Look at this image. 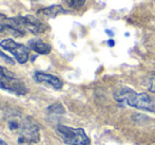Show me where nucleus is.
Wrapping results in <instances>:
<instances>
[{
    "instance_id": "4",
    "label": "nucleus",
    "mask_w": 155,
    "mask_h": 145,
    "mask_svg": "<svg viewBox=\"0 0 155 145\" xmlns=\"http://www.w3.org/2000/svg\"><path fill=\"white\" fill-rule=\"evenodd\" d=\"M56 133L68 145H91L90 139L82 128L59 125L56 127Z\"/></svg>"
},
{
    "instance_id": "8",
    "label": "nucleus",
    "mask_w": 155,
    "mask_h": 145,
    "mask_svg": "<svg viewBox=\"0 0 155 145\" xmlns=\"http://www.w3.org/2000/svg\"><path fill=\"white\" fill-rule=\"evenodd\" d=\"M34 80L39 84L48 85V86H51L56 90H60L63 86L62 81L59 78L53 75V74L45 73V72L36 71L34 73Z\"/></svg>"
},
{
    "instance_id": "7",
    "label": "nucleus",
    "mask_w": 155,
    "mask_h": 145,
    "mask_svg": "<svg viewBox=\"0 0 155 145\" xmlns=\"http://www.w3.org/2000/svg\"><path fill=\"white\" fill-rule=\"evenodd\" d=\"M0 33H8L15 37H22L25 32L21 29L18 17H8L0 13Z\"/></svg>"
},
{
    "instance_id": "11",
    "label": "nucleus",
    "mask_w": 155,
    "mask_h": 145,
    "mask_svg": "<svg viewBox=\"0 0 155 145\" xmlns=\"http://www.w3.org/2000/svg\"><path fill=\"white\" fill-rule=\"evenodd\" d=\"M65 4L69 6L70 9L73 10H79L86 3V0H63Z\"/></svg>"
},
{
    "instance_id": "17",
    "label": "nucleus",
    "mask_w": 155,
    "mask_h": 145,
    "mask_svg": "<svg viewBox=\"0 0 155 145\" xmlns=\"http://www.w3.org/2000/svg\"><path fill=\"white\" fill-rule=\"evenodd\" d=\"M0 145H8V144H6L5 142H4L3 140L1 139V138H0Z\"/></svg>"
},
{
    "instance_id": "13",
    "label": "nucleus",
    "mask_w": 155,
    "mask_h": 145,
    "mask_svg": "<svg viewBox=\"0 0 155 145\" xmlns=\"http://www.w3.org/2000/svg\"><path fill=\"white\" fill-rule=\"evenodd\" d=\"M146 87L150 92L155 93V73L151 74L149 78H147L146 80Z\"/></svg>"
},
{
    "instance_id": "9",
    "label": "nucleus",
    "mask_w": 155,
    "mask_h": 145,
    "mask_svg": "<svg viewBox=\"0 0 155 145\" xmlns=\"http://www.w3.org/2000/svg\"><path fill=\"white\" fill-rule=\"evenodd\" d=\"M28 46L33 51H35L38 54H42V55H47L51 52L52 47L49 43H45L42 39L40 38H32L28 41Z\"/></svg>"
},
{
    "instance_id": "16",
    "label": "nucleus",
    "mask_w": 155,
    "mask_h": 145,
    "mask_svg": "<svg viewBox=\"0 0 155 145\" xmlns=\"http://www.w3.org/2000/svg\"><path fill=\"white\" fill-rule=\"evenodd\" d=\"M106 33H107V34L110 35V36H113V32H111L110 30H106Z\"/></svg>"
},
{
    "instance_id": "14",
    "label": "nucleus",
    "mask_w": 155,
    "mask_h": 145,
    "mask_svg": "<svg viewBox=\"0 0 155 145\" xmlns=\"http://www.w3.org/2000/svg\"><path fill=\"white\" fill-rule=\"evenodd\" d=\"M0 57H1L2 59H3V60L5 61V63L10 64V65H14V64H15V61L13 60V59L11 58L10 56H8V55H6V54H4L3 52L1 51V50H0Z\"/></svg>"
},
{
    "instance_id": "12",
    "label": "nucleus",
    "mask_w": 155,
    "mask_h": 145,
    "mask_svg": "<svg viewBox=\"0 0 155 145\" xmlns=\"http://www.w3.org/2000/svg\"><path fill=\"white\" fill-rule=\"evenodd\" d=\"M48 111L49 113H54V115H63L65 112L64 108L61 104L59 103H56V104H53L48 108Z\"/></svg>"
},
{
    "instance_id": "1",
    "label": "nucleus",
    "mask_w": 155,
    "mask_h": 145,
    "mask_svg": "<svg viewBox=\"0 0 155 145\" xmlns=\"http://www.w3.org/2000/svg\"><path fill=\"white\" fill-rule=\"evenodd\" d=\"M8 127L18 135V142L21 144L37 143L40 140L39 128L31 118L14 116L8 119Z\"/></svg>"
},
{
    "instance_id": "5",
    "label": "nucleus",
    "mask_w": 155,
    "mask_h": 145,
    "mask_svg": "<svg viewBox=\"0 0 155 145\" xmlns=\"http://www.w3.org/2000/svg\"><path fill=\"white\" fill-rule=\"evenodd\" d=\"M0 47L5 51L12 53V55L16 58L19 64H25L29 60L30 56V48L25 47L22 43H16L11 38H6L0 41Z\"/></svg>"
},
{
    "instance_id": "3",
    "label": "nucleus",
    "mask_w": 155,
    "mask_h": 145,
    "mask_svg": "<svg viewBox=\"0 0 155 145\" xmlns=\"http://www.w3.org/2000/svg\"><path fill=\"white\" fill-rule=\"evenodd\" d=\"M0 89L16 95H25L28 87L14 72L0 66Z\"/></svg>"
},
{
    "instance_id": "6",
    "label": "nucleus",
    "mask_w": 155,
    "mask_h": 145,
    "mask_svg": "<svg viewBox=\"0 0 155 145\" xmlns=\"http://www.w3.org/2000/svg\"><path fill=\"white\" fill-rule=\"evenodd\" d=\"M18 20L20 27L25 32H31L34 35H39L48 31V26H45L41 20L32 15H18Z\"/></svg>"
},
{
    "instance_id": "10",
    "label": "nucleus",
    "mask_w": 155,
    "mask_h": 145,
    "mask_svg": "<svg viewBox=\"0 0 155 145\" xmlns=\"http://www.w3.org/2000/svg\"><path fill=\"white\" fill-rule=\"evenodd\" d=\"M37 13L42 15V16L54 18V17L58 16V15H60V14H67V13H69V11L65 10L62 5H59V4H53V5L47 6V8L40 9Z\"/></svg>"
},
{
    "instance_id": "15",
    "label": "nucleus",
    "mask_w": 155,
    "mask_h": 145,
    "mask_svg": "<svg viewBox=\"0 0 155 145\" xmlns=\"http://www.w3.org/2000/svg\"><path fill=\"white\" fill-rule=\"evenodd\" d=\"M108 43H109V46H111V47H113L114 46V40H112V39H110V40L108 41Z\"/></svg>"
},
{
    "instance_id": "2",
    "label": "nucleus",
    "mask_w": 155,
    "mask_h": 145,
    "mask_svg": "<svg viewBox=\"0 0 155 145\" xmlns=\"http://www.w3.org/2000/svg\"><path fill=\"white\" fill-rule=\"evenodd\" d=\"M114 98L120 104L141 110L155 112V102L147 93H137L130 88H120L114 93Z\"/></svg>"
}]
</instances>
